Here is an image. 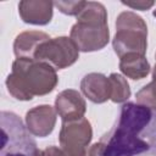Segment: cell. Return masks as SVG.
<instances>
[{"mask_svg": "<svg viewBox=\"0 0 156 156\" xmlns=\"http://www.w3.org/2000/svg\"><path fill=\"white\" fill-rule=\"evenodd\" d=\"M154 110L140 104H124L117 124L100 140L102 156H149L150 146L139 138V133L151 121Z\"/></svg>", "mask_w": 156, "mask_h": 156, "instance_id": "cell-1", "label": "cell"}, {"mask_svg": "<svg viewBox=\"0 0 156 156\" xmlns=\"http://www.w3.org/2000/svg\"><path fill=\"white\" fill-rule=\"evenodd\" d=\"M57 84L56 69L45 62L17 58L6 78L9 93L18 100L28 101L37 95H46Z\"/></svg>", "mask_w": 156, "mask_h": 156, "instance_id": "cell-2", "label": "cell"}, {"mask_svg": "<svg viewBox=\"0 0 156 156\" xmlns=\"http://www.w3.org/2000/svg\"><path fill=\"white\" fill-rule=\"evenodd\" d=\"M107 13L100 2L87 1L85 6L77 16V23L71 29V39L79 51L100 50L108 43Z\"/></svg>", "mask_w": 156, "mask_h": 156, "instance_id": "cell-3", "label": "cell"}, {"mask_svg": "<svg viewBox=\"0 0 156 156\" xmlns=\"http://www.w3.org/2000/svg\"><path fill=\"white\" fill-rule=\"evenodd\" d=\"M116 29L112 45L119 58L128 54L145 56L147 48V27L141 17L134 12L124 11L117 17Z\"/></svg>", "mask_w": 156, "mask_h": 156, "instance_id": "cell-4", "label": "cell"}, {"mask_svg": "<svg viewBox=\"0 0 156 156\" xmlns=\"http://www.w3.org/2000/svg\"><path fill=\"white\" fill-rule=\"evenodd\" d=\"M1 122V152L0 156H35L38 147L27 126L13 113L2 111Z\"/></svg>", "mask_w": 156, "mask_h": 156, "instance_id": "cell-5", "label": "cell"}, {"mask_svg": "<svg viewBox=\"0 0 156 156\" xmlns=\"http://www.w3.org/2000/svg\"><path fill=\"white\" fill-rule=\"evenodd\" d=\"M79 56V49L71 38L57 37L44 41L35 51L34 60L45 62L55 69L67 68Z\"/></svg>", "mask_w": 156, "mask_h": 156, "instance_id": "cell-6", "label": "cell"}, {"mask_svg": "<svg viewBox=\"0 0 156 156\" xmlns=\"http://www.w3.org/2000/svg\"><path fill=\"white\" fill-rule=\"evenodd\" d=\"M91 126L87 118L62 122L60 145L66 156H87V146L91 140Z\"/></svg>", "mask_w": 156, "mask_h": 156, "instance_id": "cell-7", "label": "cell"}, {"mask_svg": "<svg viewBox=\"0 0 156 156\" xmlns=\"http://www.w3.org/2000/svg\"><path fill=\"white\" fill-rule=\"evenodd\" d=\"M85 101L82 95L73 89L61 91L55 100V110L62 122L80 119L85 113Z\"/></svg>", "mask_w": 156, "mask_h": 156, "instance_id": "cell-8", "label": "cell"}, {"mask_svg": "<svg viewBox=\"0 0 156 156\" xmlns=\"http://www.w3.org/2000/svg\"><path fill=\"white\" fill-rule=\"evenodd\" d=\"M56 123V110L50 105H41L29 110L26 115V124L28 130L35 135L44 138L49 135Z\"/></svg>", "mask_w": 156, "mask_h": 156, "instance_id": "cell-9", "label": "cell"}, {"mask_svg": "<svg viewBox=\"0 0 156 156\" xmlns=\"http://www.w3.org/2000/svg\"><path fill=\"white\" fill-rule=\"evenodd\" d=\"M83 94L93 102L101 104L111 99L112 87L108 77L101 73H89L80 82Z\"/></svg>", "mask_w": 156, "mask_h": 156, "instance_id": "cell-10", "label": "cell"}, {"mask_svg": "<svg viewBox=\"0 0 156 156\" xmlns=\"http://www.w3.org/2000/svg\"><path fill=\"white\" fill-rule=\"evenodd\" d=\"M52 5L54 2L51 1L23 0L18 4V12L23 22L29 24L44 26L51 21Z\"/></svg>", "mask_w": 156, "mask_h": 156, "instance_id": "cell-11", "label": "cell"}, {"mask_svg": "<svg viewBox=\"0 0 156 156\" xmlns=\"http://www.w3.org/2000/svg\"><path fill=\"white\" fill-rule=\"evenodd\" d=\"M50 37L43 32H23L18 34L13 43V51L17 58H32L34 60L35 51L46 40H49Z\"/></svg>", "mask_w": 156, "mask_h": 156, "instance_id": "cell-12", "label": "cell"}, {"mask_svg": "<svg viewBox=\"0 0 156 156\" xmlns=\"http://www.w3.org/2000/svg\"><path fill=\"white\" fill-rule=\"evenodd\" d=\"M119 69L132 79H141L150 72V65L145 56L139 54H128L119 58Z\"/></svg>", "mask_w": 156, "mask_h": 156, "instance_id": "cell-13", "label": "cell"}, {"mask_svg": "<svg viewBox=\"0 0 156 156\" xmlns=\"http://www.w3.org/2000/svg\"><path fill=\"white\" fill-rule=\"evenodd\" d=\"M108 78L111 80V87H112L111 100L113 102L126 101L130 96V89L127 80L121 74H117V73H111Z\"/></svg>", "mask_w": 156, "mask_h": 156, "instance_id": "cell-14", "label": "cell"}, {"mask_svg": "<svg viewBox=\"0 0 156 156\" xmlns=\"http://www.w3.org/2000/svg\"><path fill=\"white\" fill-rule=\"evenodd\" d=\"M135 98L138 104L156 108V65L152 71V80L141 88L136 93Z\"/></svg>", "mask_w": 156, "mask_h": 156, "instance_id": "cell-15", "label": "cell"}, {"mask_svg": "<svg viewBox=\"0 0 156 156\" xmlns=\"http://www.w3.org/2000/svg\"><path fill=\"white\" fill-rule=\"evenodd\" d=\"M87 1H55L54 5L65 15L78 16Z\"/></svg>", "mask_w": 156, "mask_h": 156, "instance_id": "cell-16", "label": "cell"}, {"mask_svg": "<svg viewBox=\"0 0 156 156\" xmlns=\"http://www.w3.org/2000/svg\"><path fill=\"white\" fill-rule=\"evenodd\" d=\"M122 4L123 5H126V6H128V7H132V9H134V10H140V11H145V10H147V9H150L151 6H154V1H144V0H141V1H122Z\"/></svg>", "mask_w": 156, "mask_h": 156, "instance_id": "cell-17", "label": "cell"}, {"mask_svg": "<svg viewBox=\"0 0 156 156\" xmlns=\"http://www.w3.org/2000/svg\"><path fill=\"white\" fill-rule=\"evenodd\" d=\"M35 156H66L62 149L56 146H49L44 150H39Z\"/></svg>", "mask_w": 156, "mask_h": 156, "instance_id": "cell-18", "label": "cell"}, {"mask_svg": "<svg viewBox=\"0 0 156 156\" xmlns=\"http://www.w3.org/2000/svg\"><path fill=\"white\" fill-rule=\"evenodd\" d=\"M87 156H102V143L99 141V143L94 144V145L89 149Z\"/></svg>", "mask_w": 156, "mask_h": 156, "instance_id": "cell-19", "label": "cell"}, {"mask_svg": "<svg viewBox=\"0 0 156 156\" xmlns=\"http://www.w3.org/2000/svg\"><path fill=\"white\" fill-rule=\"evenodd\" d=\"M154 16H155V17H156V10H155V11H154Z\"/></svg>", "mask_w": 156, "mask_h": 156, "instance_id": "cell-20", "label": "cell"}]
</instances>
